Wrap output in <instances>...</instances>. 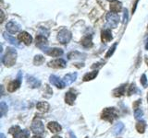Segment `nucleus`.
Instances as JSON below:
<instances>
[{
    "label": "nucleus",
    "mask_w": 148,
    "mask_h": 138,
    "mask_svg": "<svg viewBox=\"0 0 148 138\" xmlns=\"http://www.w3.org/2000/svg\"><path fill=\"white\" fill-rule=\"evenodd\" d=\"M1 60H2V63L8 67L14 66L17 60V51L14 48L8 47L7 52L5 53V55L2 56Z\"/></svg>",
    "instance_id": "f257e3e1"
},
{
    "label": "nucleus",
    "mask_w": 148,
    "mask_h": 138,
    "mask_svg": "<svg viewBox=\"0 0 148 138\" xmlns=\"http://www.w3.org/2000/svg\"><path fill=\"white\" fill-rule=\"evenodd\" d=\"M71 39V32L67 29L61 30L58 34V40L59 41L60 43L67 44Z\"/></svg>",
    "instance_id": "f03ea898"
},
{
    "label": "nucleus",
    "mask_w": 148,
    "mask_h": 138,
    "mask_svg": "<svg viewBox=\"0 0 148 138\" xmlns=\"http://www.w3.org/2000/svg\"><path fill=\"white\" fill-rule=\"evenodd\" d=\"M116 118H117V113H116L114 108H106L102 113V119L106 120V121L113 122Z\"/></svg>",
    "instance_id": "7ed1b4c3"
},
{
    "label": "nucleus",
    "mask_w": 148,
    "mask_h": 138,
    "mask_svg": "<svg viewBox=\"0 0 148 138\" xmlns=\"http://www.w3.org/2000/svg\"><path fill=\"white\" fill-rule=\"evenodd\" d=\"M119 15H117L116 13H108L106 15V22H108V26L110 28H117L119 24Z\"/></svg>",
    "instance_id": "20e7f679"
},
{
    "label": "nucleus",
    "mask_w": 148,
    "mask_h": 138,
    "mask_svg": "<svg viewBox=\"0 0 148 138\" xmlns=\"http://www.w3.org/2000/svg\"><path fill=\"white\" fill-rule=\"evenodd\" d=\"M32 130L35 135H41V133H43L45 131V127L42 121H40V120H35L32 124Z\"/></svg>",
    "instance_id": "39448f33"
},
{
    "label": "nucleus",
    "mask_w": 148,
    "mask_h": 138,
    "mask_svg": "<svg viewBox=\"0 0 148 138\" xmlns=\"http://www.w3.org/2000/svg\"><path fill=\"white\" fill-rule=\"evenodd\" d=\"M47 45H48V41L44 35H37L36 36V46L37 47L44 51L45 48H47Z\"/></svg>",
    "instance_id": "423d86ee"
},
{
    "label": "nucleus",
    "mask_w": 148,
    "mask_h": 138,
    "mask_svg": "<svg viewBox=\"0 0 148 138\" xmlns=\"http://www.w3.org/2000/svg\"><path fill=\"white\" fill-rule=\"evenodd\" d=\"M49 81H50L51 84L54 85L55 87H57L58 89H64L65 85H66L62 79H60V78H59L58 76H54V75L50 76V77H49Z\"/></svg>",
    "instance_id": "0eeeda50"
},
{
    "label": "nucleus",
    "mask_w": 148,
    "mask_h": 138,
    "mask_svg": "<svg viewBox=\"0 0 148 138\" xmlns=\"http://www.w3.org/2000/svg\"><path fill=\"white\" fill-rule=\"evenodd\" d=\"M44 53H45L46 54L50 55V56H54V57H58V56H61L63 54V50L60 48H45L44 51Z\"/></svg>",
    "instance_id": "6e6552de"
},
{
    "label": "nucleus",
    "mask_w": 148,
    "mask_h": 138,
    "mask_svg": "<svg viewBox=\"0 0 148 138\" xmlns=\"http://www.w3.org/2000/svg\"><path fill=\"white\" fill-rule=\"evenodd\" d=\"M6 29L9 33H17L21 30V26L15 21H9L6 25Z\"/></svg>",
    "instance_id": "1a4fd4ad"
},
{
    "label": "nucleus",
    "mask_w": 148,
    "mask_h": 138,
    "mask_svg": "<svg viewBox=\"0 0 148 138\" xmlns=\"http://www.w3.org/2000/svg\"><path fill=\"white\" fill-rule=\"evenodd\" d=\"M18 39L20 40L21 41H23V43H24L26 45H30L32 43V36L26 31L21 32V33L18 34Z\"/></svg>",
    "instance_id": "9d476101"
},
{
    "label": "nucleus",
    "mask_w": 148,
    "mask_h": 138,
    "mask_svg": "<svg viewBox=\"0 0 148 138\" xmlns=\"http://www.w3.org/2000/svg\"><path fill=\"white\" fill-rule=\"evenodd\" d=\"M48 66L53 68H64L66 66V61L63 59H56L48 63Z\"/></svg>",
    "instance_id": "9b49d317"
},
{
    "label": "nucleus",
    "mask_w": 148,
    "mask_h": 138,
    "mask_svg": "<svg viewBox=\"0 0 148 138\" xmlns=\"http://www.w3.org/2000/svg\"><path fill=\"white\" fill-rule=\"evenodd\" d=\"M122 9V4L121 2L118 1V0H114L110 3V10L112 13H118Z\"/></svg>",
    "instance_id": "f8f14e48"
},
{
    "label": "nucleus",
    "mask_w": 148,
    "mask_h": 138,
    "mask_svg": "<svg viewBox=\"0 0 148 138\" xmlns=\"http://www.w3.org/2000/svg\"><path fill=\"white\" fill-rule=\"evenodd\" d=\"M101 39H102V41H103V43H108V41H110L111 40H112L113 36H112V33H111L110 30L106 29V30H102Z\"/></svg>",
    "instance_id": "ddd939ff"
},
{
    "label": "nucleus",
    "mask_w": 148,
    "mask_h": 138,
    "mask_svg": "<svg viewBox=\"0 0 148 138\" xmlns=\"http://www.w3.org/2000/svg\"><path fill=\"white\" fill-rule=\"evenodd\" d=\"M27 82L28 84H29L32 89H36V87H39L40 85H41V82L40 80H38L37 78L32 76H27Z\"/></svg>",
    "instance_id": "4468645a"
},
{
    "label": "nucleus",
    "mask_w": 148,
    "mask_h": 138,
    "mask_svg": "<svg viewBox=\"0 0 148 138\" xmlns=\"http://www.w3.org/2000/svg\"><path fill=\"white\" fill-rule=\"evenodd\" d=\"M77 78V73H71V74H68L64 76L63 78V81L65 84L67 85H71L72 83L76 80Z\"/></svg>",
    "instance_id": "2eb2a0df"
},
{
    "label": "nucleus",
    "mask_w": 148,
    "mask_h": 138,
    "mask_svg": "<svg viewBox=\"0 0 148 138\" xmlns=\"http://www.w3.org/2000/svg\"><path fill=\"white\" fill-rule=\"evenodd\" d=\"M47 127H48V129L52 133H58V132H60V131L62 130L61 125H60L59 123H58L57 122H49Z\"/></svg>",
    "instance_id": "dca6fc26"
},
{
    "label": "nucleus",
    "mask_w": 148,
    "mask_h": 138,
    "mask_svg": "<svg viewBox=\"0 0 148 138\" xmlns=\"http://www.w3.org/2000/svg\"><path fill=\"white\" fill-rule=\"evenodd\" d=\"M82 45L85 48H91L92 46V35H86L83 37V39L81 41Z\"/></svg>",
    "instance_id": "f3484780"
},
{
    "label": "nucleus",
    "mask_w": 148,
    "mask_h": 138,
    "mask_svg": "<svg viewBox=\"0 0 148 138\" xmlns=\"http://www.w3.org/2000/svg\"><path fill=\"white\" fill-rule=\"evenodd\" d=\"M76 99V94L73 93L72 91H69L66 93V96H65V100L66 102L69 105H72L74 103V100Z\"/></svg>",
    "instance_id": "a211bd4d"
},
{
    "label": "nucleus",
    "mask_w": 148,
    "mask_h": 138,
    "mask_svg": "<svg viewBox=\"0 0 148 138\" xmlns=\"http://www.w3.org/2000/svg\"><path fill=\"white\" fill-rule=\"evenodd\" d=\"M21 81L18 80V79H16L15 81L10 82L8 84V90L9 92H14V91L18 89V87L21 86Z\"/></svg>",
    "instance_id": "6ab92c4d"
},
{
    "label": "nucleus",
    "mask_w": 148,
    "mask_h": 138,
    "mask_svg": "<svg viewBox=\"0 0 148 138\" xmlns=\"http://www.w3.org/2000/svg\"><path fill=\"white\" fill-rule=\"evenodd\" d=\"M3 36H4V38L6 39L8 43H10L11 44H13V45H15V46H18L20 45V43H18V41L14 38L13 36H11L10 34H8V33H7V32H4L3 33Z\"/></svg>",
    "instance_id": "aec40b11"
},
{
    "label": "nucleus",
    "mask_w": 148,
    "mask_h": 138,
    "mask_svg": "<svg viewBox=\"0 0 148 138\" xmlns=\"http://www.w3.org/2000/svg\"><path fill=\"white\" fill-rule=\"evenodd\" d=\"M37 109L42 112H46L49 110V104L47 102H45V101H40L37 103Z\"/></svg>",
    "instance_id": "412c9836"
},
{
    "label": "nucleus",
    "mask_w": 148,
    "mask_h": 138,
    "mask_svg": "<svg viewBox=\"0 0 148 138\" xmlns=\"http://www.w3.org/2000/svg\"><path fill=\"white\" fill-rule=\"evenodd\" d=\"M123 130H124V124L122 122H119V123L116 124L113 128V135H119L122 133Z\"/></svg>",
    "instance_id": "4be33fe9"
},
{
    "label": "nucleus",
    "mask_w": 148,
    "mask_h": 138,
    "mask_svg": "<svg viewBox=\"0 0 148 138\" xmlns=\"http://www.w3.org/2000/svg\"><path fill=\"white\" fill-rule=\"evenodd\" d=\"M97 75H98V70H95V71H92V72H90V73H87L86 75L83 76V80H84V81L92 80V79H95V78L97 76Z\"/></svg>",
    "instance_id": "5701e85b"
},
{
    "label": "nucleus",
    "mask_w": 148,
    "mask_h": 138,
    "mask_svg": "<svg viewBox=\"0 0 148 138\" xmlns=\"http://www.w3.org/2000/svg\"><path fill=\"white\" fill-rule=\"evenodd\" d=\"M14 137L15 138H30V132L28 130H21L14 135Z\"/></svg>",
    "instance_id": "b1692460"
},
{
    "label": "nucleus",
    "mask_w": 148,
    "mask_h": 138,
    "mask_svg": "<svg viewBox=\"0 0 148 138\" xmlns=\"http://www.w3.org/2000/svg\"><path fill=\"white\" fill-rule=\"evenodd\" d=\"M125 89H126V85H122L121 87H119V89L114 90V96L116 97H120L122 96L123 94H125Z\"/></svg>",
    "instance_id": "393cba45"
},
{
    "label": "nucleus",
    "mask_w": 148,
    "mask_h": 138,
    "mask_svg": "<svg viewBox=\"0 0 148 138\" xmlns=\"http://www.w3.org/2000/svg\"><path fill=\"white\" fill-rule=\"evenodd\" d=\"M136 129L139 133H143L145 131V122H139L137 124H136Z\"/></svg>",
    "instance_id": "a878e982"
},
{
    "label": "nucleus",
    "mask_w": 148,
    "mask_h": 138,
    "mask_svg": "<svg viewBox=\"0 0 148 138\" xmlns=\"http://www.w3.org/2000/svg\"><path fill=\"white\" fill-rule=\"evenodd\" d=\"M8 112V105L2 101L1 103H0V113H1V116L3 117L4 115H6Z\"/></svg>",
    "instance_id": "bb28decb"
},
{
    "label": "nucleus",
    "mask_w": 148,
    "mask_h": 138,
    "mask_svg": "<svg viewBox=\"0 0 148 138\" xmlns=\"http://www.w3.org/2000/svg\"><path fill=\"white\" fill-rule=\"evenodd\" d=\"M34 64H36V66H40V64H42L45 62V57H43L42 55H36L34 57Z\"/></svg>",
    "instance_id": "cd10ccee"
},
{
    "label": "nucleus",
    "mask_w": 148,
    "mask_h": 138,
    "mask_svg": "<svg viewBox=\"0 0 148 138\" xmlns=\"http://www.w3.org/2000/svg\"><path fill=\"white\" fill-rule=\"evenodd\" d=\"M117 43H115L111 47L109 48V50L108 51V53H106V58H108V57H110L111 55L113 54V53L115 52V50H116V48H117Z\"/></svg>",
    "instance_id": "c85d7f7f"
},
{
    "label": "nucleus",
    "mask_w": 148,
    "mask_h": 138,
    "mask_svg": "<svg viewBox=\"0 0 148 138\" xmlns=\"http://www.w3.org/2000/svg\"><path fill=\"white\" fill-rule=\"evenodd\" d=\"M134 116H135L136 120H142L143 116V112L141 109H136L135 112H134Z\"/></svg>",
    "instance_id": "c756f323"
},
{
    "label": "nucleus",
    "mask_w": 148,
    "mask_h": 138,
    "mask_svg": "<svg viewBox=\"0 0 148 138\" xmlns=\"http://www.w3.org/2000/svg\"><path fill=\"white\" fill-rule=\"evenodd\" d=\"M20 131H21V128L18 127V126H13V127H11L10 129H9V133H10L13 136L15 135L18 132H20Z\"/></svg>",
    "instance_id": "7c9ffc66"
},
{
    "label": "nucleus",
    "mask_w": 148,
    "mask_h": 138,
    "mask_svg": "<svg viewBox=\"0 0 148 138\" xmlns=\"http://www.w3.org/2000/svg\"><path fill=\"white\" fill-rule=\"evenodd\" d=\"M141 83H142V85L145 87H147V78H146V76L143 74V75L142 76V77H141Z\"/></svg>",
    "instance_id": "2f4dec72"
},
{
    "label": "nucleus",
    "mask_w": 148,
    "mask_h": 138,
    "mask_svg": "<svg viewBox=\"0 0 148 138\" xmlns=\"http://www.w3.org/2000/svg\"><path fill=\"white\" fill-rule=\"evenodd\" d=\"M135 89H136V86L134 85V84H132V85H131V87H129L128 94H129V95H132V94H133V93H134V91H135Z\"/></svg>",
    "instance_id": "473e14b6"
},
{
    "label": "nucleus",
    "mask_w": 148,
    "mask_h": 138,
    "mask_svg": "<svg viewBox=\"0 0 148 138\" xmlns=\"http://www.w3.org/2000/svg\"><path fill=\"white\" fill-rule=\"evenodd\" d=\"M123 17H124V18H123V23H126V22H127V20H128V10H127L126 8L124 9Z\"/></svg>",
    "instance_id": "72a5a7b5"
},
{
    "label": "nucleus",
    "mask_w": 148,
    "mask_h": 138,
    "mask_svg": "<svg viewBox=\"0 0 148 138\" xmlns=\"http://www.w3.org/2000/svg\"><path fill=\"white\" fill-rule=\"evenodd\" d=\"M145 49L148 50V34L146 36V40H145Z\"/></svg>",
    "instance_id": "f704fd0d"
},
{
    "label": "nucleus",
    "mask_w": 148,
    "mask_h": 138,
    "mask_svg": "<svg viewBox=\"0 0 148 138\" xmlns=\"http://www.w3.org/2000/svg\"><path fill=\"white\" fill-rule=\"evenodd\" d=\"M137 3H138V0H136L135 1V3H134V7H133V8H132V13L135 11V8H136V5H137Z\"/></svg>",
    "instance_id": "c9c22d12"
},
{
    "label": "nucleus",
    "mask_w": 148,
    "mask_h": 138,
    "mask_svg": "<svg viewBox=\"0 0 148 138\" xmlns=\"http://www.w3.org/2000/svg\"><path fill=\"white\" fill-rule=\"evenodd\" d=\"M69 137H71V138H76L75 135H74V133H73L72 132H71V133H69Z\"/></svg>",
    "instance_id": "e433bc0d"
},
{
    "label": "nucleus",
    "mask_w": 148,
    "mask_h": 138,
    "mask_svg": "<svg viewBox=\"0 0 148 138\" xmlns=\"http://www.w3.org/2000/svg\"><path fill=\"white\" fill-rule=\"evenodd\" d=\"M0 138H6V136H5L4 133H1V135H0Z\"/></svg>",
    "instance_id": "4c0bfd02"
},
{
    "label": "nucleus",
    "mask_w": 148,
    "mask_h": 138,
    "mask_svg": "<svg viewBox=\"0 0 148 138\" xmlns=\"http://www.w3.org/2000/svg\"><path fill=\"white\" fill-rule=\"evenodd\" d=\"M145 63H146V64L148 66V56H145Z\"/></svg>",
    "instance_id": "58836bf2"
},
{
    "label": "nucleus",
    "mask_w": 148,
    "mask_h": 138,
    "mask_svg": "<svg viewBox=\"0 0 148 138\" xmlns=\"http://www.w3.org/2000/svg\"><path fill=\"white\" fill-rule=\"evenodd\" d=\"M32 138H42V137H41V136H36V135H35V136H34Z\"/></svg>",
    "instance_id": "ea45409f"
},
{
    "label": "nucleus",
    "mask_w": 148,
    "mask_h": 138,
    "mask_svg": "<svg viewBox=\"0 0 148 138\" xmlns=\"http://www.w3.org/2000/svg\"><path fill=\"white\" fill-rule=\"evenodd\" d=\"M52 138H61L60 136H54V137H52Z\"/></svg>",
    "instance_id": "a19ab883"
},
{
    "label": "nucleus",
    "mask_w": 148,
    "mask_h": 138,
    "mask_svg": "<svg viewBox=\"0 0 148 138\" xmlns=\"http://www.w3.org/2000/svg\"><path fill=\"white\" fill-rule=\"evenodd\" d=\"M109 1H114V0H109Z\"/></svg>",
    "instance_id": "79ce46f5"
},
{
    "label": "nucleus",
    "mask_w": 148,
    "mask_h": 138,
    "mask_svg": "<svg viewBox=\"0 0 148 138\" xmlns=\"http://www.w3.org/2000/svg\"><path fill=\"white\" fill-rule=\"evenodd\" d=\"M147 100H148V97H147Z\"/></svg>",
    "instance_id": "37998d69"
}]
</instances>
